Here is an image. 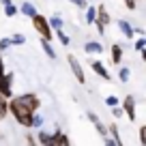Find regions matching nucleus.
I'll return each mask as SVG.
<instances>
[{"instance_id":"nucleus-30","label":"nucleus","mask_w":146,"mask_h":146,"mask_svg":"<svg viewBox=\"0 0 146 146\" xmlns=\"http://www.w3.org/2000/svg\"><path fill=\"white\" fill-rule=\"evenodd\" d=\"M125 5H127V9H135V0H123Z\"/></svg>"},{"instance_id":"nucleus-21","label":"nucleus","mask_w":146,"mask_h":146,"mask_svg":"<svg viewBox=\"0 0 146 146\" xmlns=\"http://www.w3.org/2000/svg\"><path fill=\"white\" fill-rule=\"evenodd\" d=\"M24 43H26L24 35H13L11 36V45H24Z\"/></svg>"},{"instance_id":"nucleus-3","label":"nucleus","mask_w":146,"mask_h":146,"mask_svg":"<svg viewBox=\"0 0 146 146\" xmlns=\"http://www.w3.org/2000/svg\"><path fill=\"white\" fill-rule=\"evenodd\" d=\"M112 22V15L108 13V9H105V5H99L97 7V17H95V26H97V32H99V35H103L105 32V26H108V24Z\"/></svg>"},{"instance_id":"nucleus-5","label":"nucleus","mask_w":146,"mask_h":146,"mask_svg":"<svg viewBox=\"0 0 146 146\" xmlns=\"http://www.w3.org/2000/svg\"><path fill=\"white\" fill-rule=\"evenodd\" d=\"M11 80H13V73H5L2 80H0V95L9 99L13 95V86H11Z\"/></svg>"},{"instance_id":"nucleus-31","label":"nucleus","mask_w":146,"mask_h":146,"mask_svg":"<svg viewBox=\"0 0 146 146\" xmlns=\"http://www.w3.org/2000/svg\"><path fill=\"white\" fill-rule=\"evenodd\" d=\"M2 75H5V60H2V56H0V80H2Z\"/></svg>"},{"instance_id":"nucleus-15","label":"nucleus","mask_w":146,"mask_h":146,"mask_svg":"<svg viewBox=\"0 0 146 146\" xmlns=\"http://www.w3.org/2000/svg\"><path fill=\"white\" fill-rule=\"evenodd\" d=\"M22 13L26 15V17H32V15L36 13V9H35L32 2H24V5H22Z\"/></svg>"},{"instance_id":"nucleus-19","label":"nucleus","mask_w":146,"mask_h":146,"mask_svg":"<svg viewBox=\"0 0 146 146\" xmlns=\"http://www.w3.org/2000/svg\"><path fill=\"white\" fill-rule=\"evenodd\" d=\"M36 142H39V144H50V133H45L41 129V131H39V135H36Z\"/></svg>"},{"instance_id":"nucleus-11","label":"nucleus","mask_w":146,"mask_h":146,"mask_svg":"<svg viewBox=\"0 0 146 146\" xmlns=\"http://www.w3.org/2000/svg\"><path fill=\"white\" fill-rule=\"evenodd\" d=\"M84 50H86L88 54H101V52H103V45H101L99 41H88Z\"/></svg>"},{"instance_id":"nucleus-2","label":"nucleus","mask_w":146,"mask_h":146,"mask_svg":"<svg viewBox=\"0 0 146 146\" xmlns=\"http://www.w3.org/2000/svg\"><path fill=\"white\" fill-rule=\"evenodd\" d=\"M32 26H35V30L39 32V35H41V39H47V41L52 39V28H50V22H47L43 15H39V13L32 15Z\"/></svg>"},{"instance_id":"nucleus-34","label":"nucleus","mask_w":146,"mask_h":146,"mask_svg":"<svg viewBox=\"0 0 146 146\" xmlns=\"http://www.w3.org/2000/svg\"><path fill=\"white\" fill-rule=\"evenodd\" d=\"M69 2H73V5H75V2H78V0H69Z\"/></svg>"},{"instance_id":"nucleus-22","label":"nucleus","mask_w":146,"mask_h":146,"mask_svg":"<svg viewBox=\"0 0 146 146\" xmlns=\"http://www.w3.org/2000/svg\"><path fill=\"white\" fill-rule=\"evenodd\" d=\"M56 36L60 39V43H62V45H69V36L62 32V28H60V30H56Z\"/></svg>"},{"instance_id":"nucleus-1","label":"nucleus","mask_w":146,"mask_h":146,"mask_svg":"<svg viewBox=\"0 0 146 146\" xmlns=\"http://www.w3.org/2000/svg\"><path fill=\"white\" fill-rule=\"evenodd\" d=\"M7 108L22 127H32V114L41 108V99L32 92H28V95H19V97H13L11 101H7Z\"/></svg>"},{"instance_id":"nucleus-17","label":"nucleus","mask_w":146,"mask_h":146,"mask_svg":"<svg viewBox=\"0 0 146 146\" xmlns=\"http://www.w3.org/2000/svg\"><path fill=\"white\" fill-rule=\"evenodd\" d=\"M7 112H9V108H7V97L0 95V120L7 116Z\"/></svg>"},{"instance_id":"nucleus-13","label":"nucleus","mask_w":146,"mask_h":146,"mask_svg":"<svg viewBox=\"0 0 146 146\" xmlns=\"http://www.w3.org/2000/svg\"><path fill=\"white\" fill-rule=\"evenodd\" d=\"M41 47H43V52H45V54L50 56L52 60L56 58V52H54V47L50 45V41H47V39H41Z\"/></svg>"},{"instance_id":"nucleus-16","label":"nucleus","mask_w":146,"mask_h":146,"mask_svg":"<svg viewBox=\"0 0 146 146\" xmlns=\"http://www.w3.org/2000/svg\"><path fill=\"white\" fill-rule=\"evenodd\" d=\"M47 22H50V28H52V30H60V28H62V19H60L58 15H54V17L47 19Z\"/></svg>"},{"instance_id":"nucleus-29","label":"nucleus","mask_w":146,"mask_h":146,"mask_svg":"<svg viewBox=\"0 0 146 146\" xmlns=\"http://www.w3.org/2000/svg\"><path fill=\"white\" fill-rule=\"evenodd\" d=\"M140 142L146 144V127H140Z\"/></svg>"},{"instance_id":"nucleus-23","label":"nucleus","mask_w":146,"mask_h":146,"mask_svg":"<svg viewBox=\"0 0 146 146\" xmlns=\"http://www.w3.org/2000/svg\"><path fill=\"white\" fill-rule=\"evenodd\" d=\"M129 75H131V73H129V69H127V67H123V69H120V73H118L120 82H127V80H129Z\"/></svg>"},{"instance_id":"nucleus-9","label":"nucleus","mask_w":146,"mask_h":146,"mask_svg":"<svg viewBox=\"0 0 146 146\" xmlns=\"http://www.w3.org/2000/svg\"><path fill=\"white\" fill-rule=\"evenodd\" d=\"M88 120H90V123H92V125L97 127L99 135H108V129H105V127H103V123H101V120L97 118V114H92V112H90V114H88Z\"/></svg>"},{"instance_id":"nucleus-4","label":"nucleus","mask_w":146,"mask_h":146,"mask_svg":"<svg viewBox=\"0 0 146 146\" xmlns=\"http://www.w3.org/2000/svg\"><path fill=\"white\" fill-rule=\"evenodd\" d=\"M69 64H71V71H73V75L78 78V84H86V75H84V69H82V64H80V60L75 58L73 54H69Z\"/></svg>"},{"instance_id":"nucleus-14","label":"nucleus","mask_w":146,"mask_h":146,"mask_svg":"<svg viewBox=\"0 0 146 146\" xmlns=\"http://www.w3.org/2000/svg\"><path fill=\"white\" fill-rule=\"evenodd\" d=\"M108 131L112 133V140H114V144H116V146H120V144H123V140H120V135H118V127H116L114 123L110 125V129H108Z\"/></svg>"},{"instance_id":"nucleus-25","label":"nucleus","mask_w":146,"mask_h":146,"mask_svg":"<svg viewBox=\"0 0 146 146\" xmlns=\"http://www.w3.org/2000/svg\"><path fill=\"white\" fill-rule=\"evenodd\" d=\"M144 47H146V39H144V35H142L140 39H137V41H135V50H137V52H142V50H144Z\"/></svg>"},{"instance_id":"nucleus-7","label":"nucleus","mask_w":146,"mask_h":146,"mask_svg":"<svg viewBox=\"0 0 146 146\" xmlns=\"http://www.w3.org/2000/svg\"><path fill=\"white\" fill-rule=\"evenodd\" d=\"M90 69L99 75V78H103V80H110V71L105 69V64L101 62V60H92L90 62Z\"/></svg>"},{"instance_id":"nucleus-28","label":"nucleus","mask_w":146,"mask_h":146,"mask_svg":"<svg viewBox=\"0 0 146 146\" xmlns=\"http://www.w3.org/2000/svg\"><path fill=\"white\" fill-rule=\"evenodd\" d=\"M105 103H108L110 108H112V105H118V99H116V97L112 95V97H108V99H105Z\"/></svg>"},{"instance_id":"nucleus-20","label":"nucleus","mask_w":146,"mask_h":146,"mask_svg":"<svg viewBox=\"0 0 146 146\" xmlns=\"http://www.w3.org/2000/svg\"><path fill=\"white\" fill-rule=\"evenodd\" d=\"M15 13H17V9H15V5H13V2L5 5V15H7V17H13Z\"/></svg>"},{"instance_id":"nucleus-33","label":"nucleus","mask_w":146,"mask_h":146,"mask_svg":"<svg viewBox=\"0 0 146 146\" xmlns=\"http://www.w3.org/2000/svg\"><path fill=\"white\" fill-rule=\"evenodd\" d=\"M26 142H28V144H35L36 140H35V137H32V135H26Z\"/></svg>"},{"instance_id":"nucleus-8","label":"nucleus","mask_w":146,"mask_h":146,"mask_svg":"<svg viewBox=\"0 0 146 146\" xmlns=\"http://www.w3.org/2000/svg\"><path fill=\"white\" fill-rule=\"evenodd\" d=\"M50 144H56V146L62 144V146H67V144H69V137H67V135H64V133L58 129L56 133H50Z\"/></svg>"},{"instance_id":"nucleus-26","label":"nucleus","mask_w":146,"mask_h":146,"mask_svg":"<svg viewBox=\"0 0 146 146\" xmlns=\"http://www.w3.org/2000/svg\"><path fill=\"white\" fill-rule=\"evenodd\" d=\"M9 47H11V39H7V36L0 39V50H9Z\"/></svg>"},{"instance_id":"nucleus-12","label":"nucleus","mask_w":146,"mask_h":146,"mask_svg":"<svg viewBox=\"0 0 146 146\" xmlns=\"http://www.w3.org/2000/svg\"><path fill=\"white\" fill-rule=\"evenodd\" d=\"M120 58H123V47L116 43V45H112V62L118 64V62H120Z\"/></svg>"},{"instance_id":"nucleus-32","label":"nucleus","mask_w":146,"mask_h":146,"mask_svg":"<svg viewBox=\"0 0 146 146\" xmlns=\"http://www.w3.org/2000/svg\"><path fill=\"white\" fill-rule=\"evenodd\" d=\"M75 5H78L80 9H86V0H78V2H75Z\"/></svg>"},{"instance_id":"nucleus-24","label":"nucleus","mask_w":146,"mask_h":146,"mask_svg":"<svg viewBox=\"0 0 146 146\" xmlns=\"http://www.w3.org/2000/svg\"><path fill=\"white\" fill-rule=\"evenodd\" d=\"M32 127H43V116H36V112L32 114Z\"/></svg>"},{"instance_id":"nucleus-18","label":"nucleus","mask_w":146,"mask_h":146,"mask_svg":"<svg viewBox=\"0 0 146 146\" xmlns=\"http://www.w3.org/2000/svg\"><path fill=\"white\" fill-rule=\"evenodd\" d=\"M95 17H97V9H95V7H88V11H86V24H92V22H95Z\"/></svg>"},{"instance_id":"nucleus-6","label":"nucleus","mask_w":146,"mask_h":146,"mask_svg":"<svg viewBox=\"0 0 146 146\" xmlns=\"http://www.w3.org/2000/svg\"><path fill=\"white\" fill-rule=\"evenodd\" d=\"M123 112L129 116V120H135V99L131 95H127L123 99Z\"/></svg>"},{"instance_id":"nucleus-27","label":"nucleus","mask_w":146,"mask_h":146,"mask_svg":"<svg viewBox=\"0 0 146 146\" xmlns=\"http://www.w3.org/2000/svg\"><path fill=\"white\" fill-rule=\"evenodd\" d=\"M123 108H118V105H112V116H123Z\"/></svg>"},{"instance_id":"nucleus-10","label":"nucleus","mask_w":146,"mask_h":146,"mask_svg":"<svg viewBox=\"0 0 146 146\" xmlns=\"http://www.w3.org/2000/svg\"><path fill=\"white\" fill-rule=\"evenodd\" d=\"M118 28L120 30H123V35L127 36V39H133V35H135V32H133V26L129 22H125V19H120L118 22Z\"/></svg>"}]
</instances>
